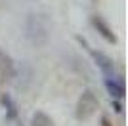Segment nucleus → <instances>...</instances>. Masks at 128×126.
I'll return each instance as SVG.
<instances>
[{
  "label": "nucleus",
  "mask_w": 128,
  "mask_h": 126,
  "mask_svg": "<svg viewBox=\"0 0 128 126\" xmlns=\"http://www.w3.org/2000/svg\"><path fill=\"white\" fill-rule=\"evenodd\" d=\"M25 38L29 40V44H32L34 48H42L48 44L50 34H52V25H50L48 16L44 14H36L31 12L25 17Z\"/></svg>",
  "instance_id": "f257e3e1"
},
{
  "label": "nucleus",
  "mask_w": 128,
  "mask_h": 126,
  "mask_svg": "<svg viewBox=\"0 0 128 126\" xmlns=\"http://www.w3.org/2000/svg\"><path fill=\"white\" fill-rule=\"evenodd\" d=\"M92 2H98V0H92Z\"/></svg>",
  "instance_id": "f8f14e48"
},
{
  "label": "nucleus",
  "mask_w": 128,
  "mask_h": 126,
  "mask_svg": "<svg viewBox=\"0 0 128 126\" xmlns=\"http://www.w3.org/2000/svg\"><path fill=\"white\" fill-rule=\"evenodd\" d=\"M111 107L117 115H122L124 113V105H122V100H117V98H111Z\"/></svg>",
  "instance_id": "6e6552de"
},
{
  "label": "nucleus",
  "mask_w": 128,
  "mask_h": 126,
  "mask_svg": "<svg viewBox=\"0 0 128 126\" xmlns=\"http://www.w3.org/2000/svg\"><path fill=\"white\" fill-rule=\"evenodd\" d=\"M17 126H23V122H19V120H17Z\"/></svg>",
  "instance_id": "9d476101"
},
{
  "label": "nucleus",
  "mask_w": 128,
  "mask_h": 126,
  "mask_svg": "<svg viewBox=\"0 0 128 126\" xmlns=\"http://www.w3.org/2000/svg\"><path fill=\"white\" fill-rule=\"evenodd\" d=\"M105 84V90L109 92L111 98H117V100H124V96H126V88H124V82L120 78H115V76H105L103 80Z\"/></svg>",
  "instance_id": "39448f33"
},
{
  "label": "nucleus",
  "mask_w": 128,
  "mask_h": 126,
  "mask_svg": "<svg viewBox=\"0 0 128 126\" xmlns=\"http://www.w3.org/2000/svg\"><path fill=\"white\" fill-rule=\"evenodd\" d=\"M90 23H92V27L98 31V34H100L102 38H105V40L111 42V44H115V42H117V34L113 32L111 25H109V23H107L102 16H98V14H96V16H92V17H90Z\"/></svg>",
  "instance_id": "7ed1b4c3"
},
{
  "label": "nucleus",
  "mask_w": 128,
  "mask_h": 126,
  "mask_svg": "<svg viewBox=\"0 0 128 126\" xmlns=\"http://www.w3.org/2000/svg\"><path fill=\"white\" fill-rule=\"evenodd\" d=\"M31 126H56L54 118L48 115V113H44V111H34L31 115Z\"/></svg>",
  "instance_id": "0eeeda50"
},
{
  "label": "nucleus",
  "mask_w": 128,
  "mask_h": 126,
  "mask_svg": "<svg viewBox=\"0 0 128 126\" xmlns=\"http://www.w3.org/2000/svg\"><path fill=\"white\" fill-rule=\"evenodd\" d=\"M0 82H2V71H0Z\"/></svg>",
  "instance_id": "9b49d317"
},
{
  "label": "nucleus",
  "mask_w": 128,
  "mask_h": 126,
  "mask_svg": "<svg viewBox=\"0 0 128 126\" xmlns=\"http://www.w3.org/2000/svg\"><path fill=\"white\" fill-rule=\"evenodd\" d=\"M102 126H113V124H111V122H109V118H107V116H105V115H103V116H102Z\"/></svg>",
  "instance_id": "1a4fd4ad"
},
{
  "label": "nucleus",
  "mask_w": 128,
  "mask_h": 126,
  "mask_svg": "<svg viewBox=\"0 0 128 126\" xmlns=\"http://www.w3.org/2000/svg\"><path fill=\"white\" fill-rule=\"evenodd\" d=\"M100 109V100H98L96 92L92 88L82 90V94L76 100V107H75V118L76 120H88L90 116L96 115V111Z\"/></svg>",
  "instance_id": "f03ea898"
},
{
  "label": "nucleus",
  "mask_w": 128,
  "mask_h": 126,
  "mask_svg": "<svg viewBox=\"0 0 128 126\" xmlns=\"http://www.w3.org/2000/svg\"><path fill=\"white\" fill-rule=\"evenodd\" d=\"M88 52H90L92 59L96 61V65L103 71V74H105V76L115 74V61H113V59L109 58L105 52H100V50H90V48H88Z\"/></svg>",
  "instance_id": "20e7f679"
},
{
  "label": "nucleus",
  "mask_w": 128,
  "mask_h": 126,
  "mask_svg": "<svg viewBox=\"0 0 128 126\" xmlns=\"http://www.w3.org/2000/svg\"><path fill=\"white\" fill-rule=\"evenodd\" d=\"M0 105L4 107L6 111V118L8 120H17V116H19V109H17V103L16 100L12 98L10 94H0Z\"/></svg>",
  "instance_id": "423d86ee"
}]
</instances>
